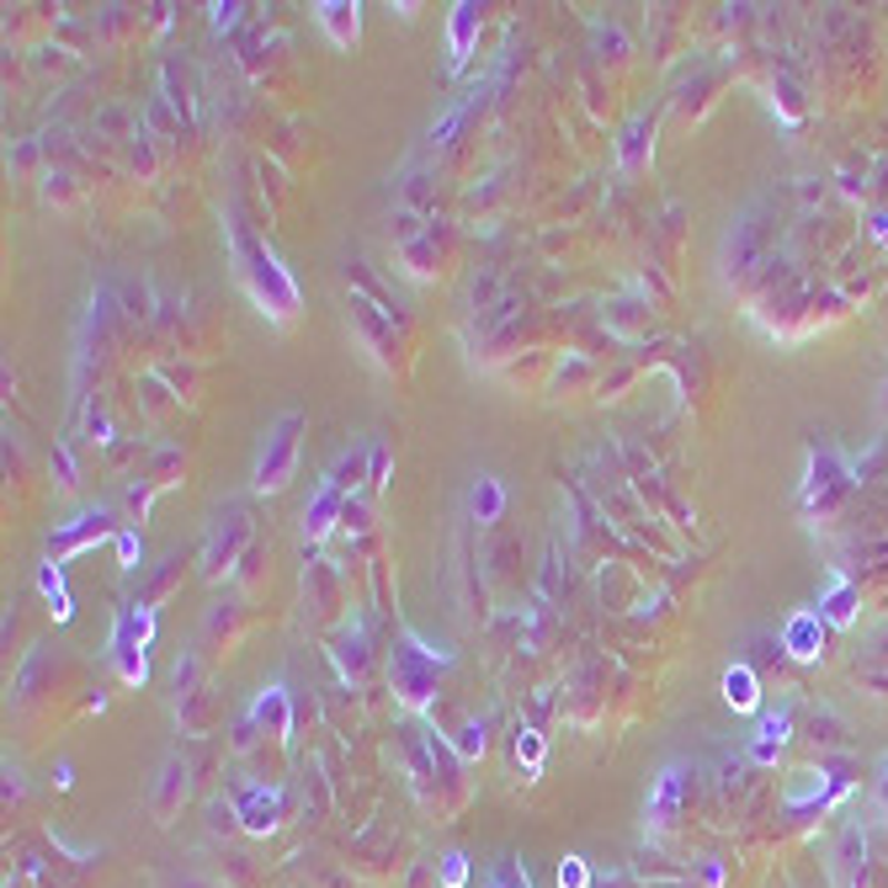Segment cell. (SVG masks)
<instances>
[{
    "label": "cell",
    "mask_w": 888,
    "mask_h": 888,
    "mask_svg": "<svg viewBox=\"0 0 888 888\" xmlns=\"http://www.w3.org/2000/svg\"><path fill=\"white\" fill-rule=\"evenodd\" d=\"M229 250H235V272H240L245 293L262 304V314H272V319H293V314H298V288H293L288 272H283V262L272 256V245L256 240L250 224L229 218Z\"/></svg>",
    "instance_id": "cell-1"
},
{
    "label": "cell",
    "mask_w": 888,
    "mask_h": 888,
    "mask_svg": "<svg viewBox=\"0 0 888 888\" xmlns=\"http://www.w3.org/2000/svg\"><path fill=\"white\" fill-rule=\"evenodd\" d=\"M453 654H436L415 628L399 633V649H394V660H388V681H394V697L405 702V708H426L436 697V665H447Z\"/></svg>",
    "instance_id": "cell-2"
},
{
    "label": "cell",
    "mask_w": 888,
    "mask_h": 888,
    "mask_svg": "<svg viewBox=\"0 0 888 888\" xmlns=\"http://www.w3.org/2000/svg\"><path fill=\"white\" fill-rule=\"evenodd\" d=\"M298 432H304V415H298V410H283V415L266 426L262 447H256V468H250L256 495H277V490H288L293 468H298Z\"/></svg>",
    "instance_id": "cell-3"
},
{
    "label": "cell",
    "mask_w": 888,
    "mask_h": 888,
    "mask_svg": "<svg viewBox=\"0 0 888 888\" xmlns=\"http://www.w3.org/2000/svg\"><path fill=\"white\" fill-rule=\"evenodd\" d=\"M250 532H256V527H250L245 501H224V505H218L214 522H208V537H203V575H208V580L235 575V564H240Z\"/></svg>",
    "instance_id": "cell-4"
},
{
    "label": "cell",
    "mask_w": 888,
    "mask_h": 888,
    "mask_svg": "<svg viewBox=\"0 0 888 888\" xmlns=\"http://www.w3.org/2000/svg\"><path fill=\"white\" fill-rule=\"evenodd\" d=\"M235 819H240L245 836H272L283 825V792L266 788V782H245L235 792Z\"/></svg>",
    "instance_id": "cell-5"
},
{
    "label": "cell",
    "mask_w": 888,
    "mask_h": 888,
    "mask_svg": "<svg viewBox=\"0 0 888 888\" xmlns=\"http://www.w3.org/2000/svg\"><path fill=\"white\" fill-rule=\"evenodd\" d=\"M352 325H357V336L373 346V357L394 367V352H399V330H394V309L384 304H373V298H352Z\"/></svg>",
    "instance_id": "cell-6"
},
{
    "label": "cell",
    "mask_w": 888,
    "mask_h": 888,
    "mask_svg": "<svg viewBox=\"0 0 888 888\" xmlns=\"http://www.w3.org/2000/svg\"><path fill=\"white\" fill-rule=\"evenodd\" d=\"M181 798H187V761L181 756H166L160 771H155V788H149V815L170 825V819L181 815Z\"/></svg>",
    "instance_id": "cell-7"
},
{
    "label": "cell",
    "mask_w": 888,
    "mask_h": 888,
    "mask_svg": "<svg viewBox=\"0 0 888 888\" xmlns=\"http://www.w3.org/2000/svg\"><path fill=\"white\" fill-rule=\"evenodd\" d=\"M681 798H687V767L671 761V767L654 777V788H649V819H654V830H665V825L681 815Z\"/></svg>",
    "instance_id": "cell-8"
},
{
    "label": "cell",
    "mask_w": 888,
    "mask_h": 888,
    "mask_svg": "<svg viewBox=\"0 0 888 888\" xmlns=\"http://www.w3.org/2000/svg\"><path fill=\"white\" fill-rule=\"evenodd\" d=\"M336 522H346V495L319 480L314 501L304 505V537H309V543H319V537H330V527H336Z\"/></svg>",
    "instance_id": "cell-9"
},
{
    "label": "cell",
    "mask_w": 888,
    "mask_h": 888,
    "mask_svg": "<svg viewBox=\"0 0 888 888\" xmlns=\"http://www.w3.org/2000/svg\"><path fill=\"white\" fill-rule=\"evenodd\" d=\"M107 522H112V511L101 505V511H80L75 522H65V527L53 532V553H80V549H91L97 537H107Z\"/></svg>",
    "instance_id": "cell-10"
},
{
    "label": "cell",
    "mask_w": 888,
    "mask_h": 888,
    "mask_svg": "<svg viewBox=\"0 0 888 888\" xmlns=\"http://www.w3.org/2000/svg\"><path fill=\"white\" fill-rule=\"evenodd\" d=\"M250 723H256V729H266V734H288L293 708H288V687H283V681L262 687V697L250 702Z\"/></svg>",
    "instance_id": "cell-11"
},
{
    "label": "cell",
    "mask_w": 888,
    "mask_h": 888,
    "mask_svg": "<svg viewBox=\"0 0 888 888\" xmlns=\"http://www.w3.org/2000/svg\"><path fill=\"white\" fill-rule=\"evenodd\" d=\"M319 27L330 32V43H336V49H352V43H357L362 17H357V6H341V0H330V6H319Z\"/></svg>",
    "instance_id": "cell-12"
},
{
    "label": "cell",
    "mask_w": 888,
    "mask_h": 888,
    "mask_svg": "<svg viewBox=\"0 0 888 888\" xmlns=\"http://www.w3.org/2000/svg\"><path fill=\"white\" fill-rule=\"evenodd\" d=\"M330 654L341 660V671L352 675V681H362V675H367V633H362V623L346 628V633L336 639V649H330Z\"/></svg>",
    "instance_id": "cell-13"
},
{
    "label": "cell",
    "mask_w": 888,
    "mask_h": 888,
    "mask_svg": "<svg viewBox=\"0 0 888 888\" xmlns=\"http://www.w3.org/2000/svg\"><path fill=\"white\" fill-rule=\"evenodd\" d=\"M218 884L224 888H262V867L250 862V857H245V851H224V857H218Z\"/></svg>",
    "instance_id": "cell-14"
},
{
    "label": "cell",
    "mask_w": 888,
    "mask_h": 888,
    "mask_svg": "<svg viewBox=\"0 0 888 888\" xmlns=\"http://www.w3.org/2000/svg\"><path fill=\"white\" fill-rule=\"evenodd\" d=\"M399 256H405V266L415 272V277H432L436 272V229H421L415 240L399 245Z\"/></svg>",
    "instance_id": "cell-15"
},
{
    "label": "cell",
    "mask_w": 888,
    "mask_h": 888,
    "mask_svg": "<svg viewBox=\"0 0 888 888\" xmlns=\"http://www.w3.org/2000/svg\"><path fill=\"white\" fill-rule=\"evenodd\" d=\"M723 697H729V708H740V713H750L761 697H756V671L750 665H734V671L723 675Z\"/></svg>",
    "instance_id": "cell-16"
},
{
    "label": "cell",
    "mask_w": 888,
    "mask_h": 888,
    "mask_svg": "<svg viewBox=\"0 0 888 888\" xmlns=\"http://www.w3.org/2000/svg\"><path fill=\"white\" fill-rule=\"evenodd\" d=\"M474 27H480V6H453V27H447V38H453V65H463V53L474 43Z\"/></svg>",
    "instance_id": "cell-17"
},
{
    "label": "cell",
    "mask_w": 888,
    "mask_h": 888,
    "mask_svg": "<svg viewBox=\"0 0 888 888\" xmlns=\"http://www.w3.org/2000/svg\"><path fill=\"white\" fill-rule=\"evenodd\" d=\"M484 888H532V878L516 857H501V862L484 867Z\"/></svg>",
    "instance_id": "cell-18"
},
{
    "label": "cell",
    "mask_w": 888,
    "mask_h": 888,
    "mask_svg": "<svg viewBox=\"0 0 888 888\" xmlns=\"http://www.w3.org/2000/svg\"><path fill=\"white\" fill-rule=\"evenodd\" d=\"M468 501H474V516H480V522H495V516H501V505H505V495H501V484L484 474V480L474 484V495H468Z\"/></svg>",
    "instance_id": "cell-19"
},
{
    "label": "cell",
    "mask_w": 888,
    "mask_h": 888,
    "mask_svg": "<svg viewBox=\"0 0 888 888\" xmlns=\"http://www.w3.org/2000/svg\"><path fill=\"white\" fill-rule=\"evenodd\" d=\"M112 543H118L122 570H139V564H145V537H139L134 527H118V532H112Z\"/></svg>",
    "instance_id": "cell-20"
},
{
    "label": "cell",
    "mask_w": 888,
    "mask_h": 888,
    "mask_svg": "<svg viewBox=\"0 0 888 888\" xmlns=\"http://www.w3.org/2000/svg\"><path fill=\"white\" fill-rule=\"evenodd\" d=\"M436 872H442V888H463L468 884V857L447 851V857H436Z\"/></svg>",
    "instance_id": "cell-21"
},
{
    "label": "cell",
    "mask_w": 888,
    "mask_h": 888,
    "mask_svg": "<svg viewBox=\"0 0 888 888\" xmlns=\"http://www.w3.org/2000/svg\"><path fill=\"white\" fill-rule=\"evenodd\" d=\"M43 591H49V601H53V618H70V596H65L59 564H43Z\"/></svg>",
    "instance_id": "cell-22"
},
{
    "label": "cell",
    "mask_w": 888,
    "mask_h": 888,
    "mask_svg": "<svg viewBox=\"0 0 888 888\" xmlns=\"http://www.w3.org/2000/svg\"><path fill=\"white\" fill-rule=\"evenodd\" d=\"M585 884H591L585 857H564V862H559V888H585Z\"/></svg>",
    "instance_id": "cell-23"
},
{
    "label": "cell",
    "mask_w": 888,
    "mask_h": 888,
    "mask_svg": "<svg viewBox=\"0 0 888 888\" xmlns=\"http://www.w3.org/2000/svg\"><path fill=\"white\" fill-rule=\"evenodd\" d=\"M405 888H442V872H436V862H432V857H421V862L410 867Z\"/></svg>",
    "instance_id": "cell-24"
},
{
    "label": "cell",
    "mask_w": 888,
    "mask_h": 888,
    "mask_svg": "<svg viewBox=\"0 0 888 888\" xmlns=\"http://www.w3.org/2000/svg\"><path fill=\"white\" fill-rule=\"evenodd\" d=\"M457 756H463V761H474V756H484V723H463V740H457Z\"/></svg>",
    "instance_id": "cell-25"
},
{
    "label": "cell",
    "mask_w": 888,
    "mask_h": 888,
    "mask_svg": "<svg viewBox=\"0 0 888 888\" xmlns=\"http://www.w3.org/2000/svg\"><path fill=\"white\" fill-rule=\"evenodd\" d=\"M639 145H644V122H633V128H628V145H623L628 170H639Z\"/></svg>",
    "instance_id": "cell-26"
},
{
    "label": "cell",
    "mask_w": 888,
    "mask_h": 888,
    "mask_svg": "<svg viewBox=\"0 0 888 888\" xmlns=\"http://www.w3.org/2000/svg\"><path fill=\"white\" fill-rule=\"evenodd\" d=\"M53 468H59V484H75V463H70V453H53Z\"/></svg>",
    "instance_id": "cell-27"
},
{
    "label": "cell",
    "mask_w": 888,
    "mask_h": 888,
    "mask_svg": "<svg viewBox=\"0 0 888 888\" xmlns=\"http://www.w3.org/2000/svg\"><path fill=\"white\" fill-rule=\"evenodd\" d=\"M166 888H218V884H208V878H197V872H187V878H170Z\"/></svg>",
    "instance_id": "cell-28"
}]
</instances>
